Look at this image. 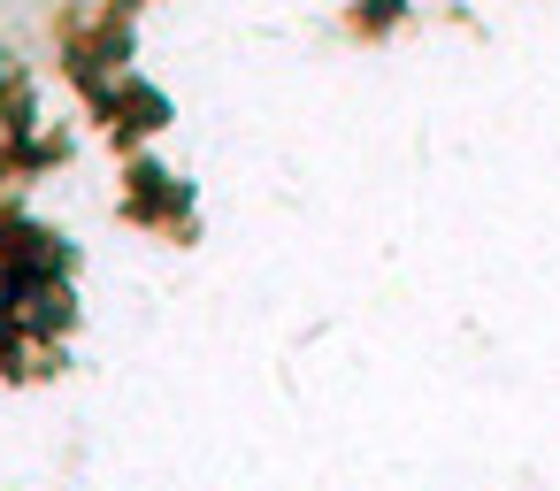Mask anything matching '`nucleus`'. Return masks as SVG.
Returning a JSON list of instances; mask_svg holds the SVG:
<instances>
[{"label": "nucleus", "mask_w": 560, "mask_h": 491, "mask_svg": "<svg viewBox=\"0 0 560 491\" xmlns=\"http://www.w3.org/2000/svg\"><path fill=\"white\" fill-rule=\"evenodd\" d=\"M116 108L131 116V131H162V124H170V93H154V85H139V78L116 85Z\"/></svg>", "instance_id": "nucleus-1"}, {"label": "nucleus", "mask_w": 560, "mask_h": 491, "mask_svg": "<svg viewBox=\"0 0 560 491\" xmlns=\"http://www.w3.org/2000/svg\"><path fill=\"white\" fill-rule=\"evenodd\" d=\"M9 85H16V55H9V47H0V93H9Z\"/></svg>", "instance_id": "nucleus-2"}]
</instances>
